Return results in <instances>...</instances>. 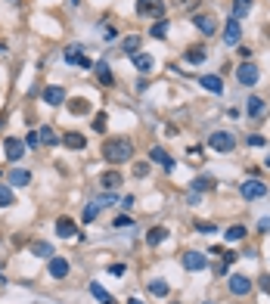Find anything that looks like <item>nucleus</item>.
<instances>
[{"mask_svg":"<svg viewBox=\"0 0 270 304\" xmlns=\"http://www.w3.org/2000/svg\"><path fill=\"white\" fill-rule=\"evenodd\" d=\"M103 158L109 165H124V161L134 158V143L127 137H109L103 143Z\"/></svg>","mask_w":270,"mask_h":304,"instance_id":"nucleus-1","label":"nucleus"},{"mask_svg":"<svg viewBox=\"0 0 270 304\" xmlns=\"http://www.w3.org/2000/svg\"><path fill=\"white\" fill-rule=\"evenodd\" d=\"M180 264H183V270L199 273V270H205V267H208V254L205 252H196V249H186L180 254Z\"/></svg>","mask_w":270,"mask_h":304,"instance_id":"nucleus-2","label":"nucleus"},{"mask_svg":"<svg viewBox=\"0 0 270 304\" xmlns=\"http://www.w3.org/2000/svg\"><path fill=\"white\" fill-rule=\"evenodd\" d=\"M208 146L215 149V152H220V155H227V152L236 149V137H233L230 131H215V134L208 137Z\"/></svg>","mask_w":270,"mask_h":304,"instance_id":"nucleus-3","label":"nucleus"},{"mask_svg":"<svg viewBox=\"0 0 270 304\" xmlns=\"http://www.w3.org/2000/svg\"><path fill=\"white\" fill-rule=\"evenodd\" d=\"M239 193H242L245 202H255V199H264V196H267V183L258 180V177H249V180H242Z\"/></svg>","mask_w":270,"mask_h":304,"instance_id":"nucleus-4","label":"nucleus"},{"mask_svg":"<svg viewBox=\"0 0 270 304\" xmlns=\"http://www.w3.org/2000/svg\"><path fill=\"white\" fill-rule=\"evenodd\" d=\"M137 16H149V19H165V3L162 0H137Z\"/></svg>","mask_w":270,"mask_h":304,"instance_id":"nucleus-5","label":"nucleus"},{"mask_svg":"<svg viewBox=\"0 0 270 304\" xmlns=\"http://www.w3.org/2000/svg\"><path fill=\"white\" fill-rule=\"evenodd\" d=\"M236 81H239L242 87H255L258 81H261V72H258L255 62H242V65L236 68Z\"/></svg>","mask_w":270,"mask_h":304,"instance_id":"nucleus-6","label":"nucleus"},{"mask_svg":"<svg viewBox=\"0 0 270 304\" xmlns=\"http://www.w3.org/2000/svg\"><path fill=\"white\" fill-rule=\"evenodd\" d=\"M227 286H230V292H233V295H249V292L255 289L252 276H245V273H230Z\"/></svg>","mask_w":270,"mask_h":304,"instance_id":"nucleus-7","label":"nucleus"},{"mask_svg":"<svg viewBox=\"0 0 270 304\" xmlns=\"http://www.w3.org/2000/svg\"><path fill=\"white\" fill-rule=\"evenodd\" d=\"M193 25H196L199 31H202L205 38H211V34H217V28H220V25H217V19L211 16V13H196V16H193Z\"/></svg>","mask_w":270,"mask_h":304,"instance_id":"nucleus-8","label":"nucleus"},{"mask_svg":"<svg viewBox=\"0 0 270 304\" xmlns=\"http://www.w3.org/2000/svg\"><path fill=\"white\" fill-rule=\"evenodd\" d=\"M25 140H22V137H6L3 140V152H6V158L9 161H19L22 155H25Z\"/></svg>","mask_w":270,"mask_h":304,"instance_id":"nucleus-9","label":"nucleus"},{"mask_svg":"<svg viewBox=\"0 0 270 304\" xmlns=\"http://www.w3.org/2000/svg\"><path fill=\"white\" fill-rule=\"evenodd\" d=\"M65 100L68 97H65V90L59 84H47L44 87V102H47V106H53V109L56 106H65Z\"/></svg>","mask_w":270,"mask_h":304,"instance_id":"nucleus-10","label":"nucleus"},{"mask_svg":"<svg viewBox=\"0 0 270 304\" xmlns=\"http://www.w3.org/2000/svg\"><path fill=\"white\" fill-rule=\"evenodd\" d=\"M242 38V25H239V19H227V25H224V47H236Z\"/></svg>","mask_w":270,"mask_h":304,"instance_id":"nucleus-11","label":"nucleus"},{"mask_svg":"<svg viewBox=\"0 0 270 304\" xmlns=\"http://www.w3.org/2000/svg\"><path fill=\"white\" fill-rule=\"evenodd\" d=\"M121 183H124V174H121V171H115V168L100 174V186H103V190H109V193H115Z\"/></svg>","mask_w":270,"mask_h":304,"instance_id":"nucleus-12","label":"nucleus"},{"mask_svg":"<svg viewBox=\"0 0 270 304\" xmlns=\"http://www.w3.org/2000/svg\"><path fill=\"white\" fill-rule=\"evenodd\" d=\"M62 59H65L68 65H78V68H93V62H90L87 56H84V50H81V47H68Z\"/></svg>","mask_w":270,"mask_h":304,"instance_id":"nucleus-13","label":"nucleus"},{"mask_svg":"<svg viewBox=\"0 0 270 304\" xmlns=\"http://www.w3.org/2000/svg\"><path fill=\"white\" fill-rule=\"evenodd\" d=\"M47 273H50L53 279H65L68 276V261L59 258V254H53V258L47 261Z\"/></svg>","mask_w":270,"mask_h":304,"instance_id":"nucleus-14","label":"nucleus"},{"mask_svg":"<svg viewBox=\"0 0 270 304\" xmlns=\"http://www.w3.org/2000/svg\"><path fill=\"white\" fill-rule=\"evenodd\" d=\"M93 75H97V81H100L103 87H112L115 84V75H112V68H109V62H106V59L93 62Z\"/></svg>","mask_w":270,"mask_h":304,"instance_id":"nucleus-15","label":"nucleus"},{"mask_svg":"<svg viewBox=\"0 0 270 304\" xmlns=\"http://www.w3.org/2000/svg\"><path fill=\"white\" fill-rule=\"evenodd\" d=\"M149 161H156V165H162V168H165L168 174L174 171V158H171V155H168V152L162 149V146H152V149H149Z\"/></svg>","mask_w":270,"mask_h":304,"instance_id":"nucleus-16","label":"nucleus"},{"mask_svg":"<svg viewBox=\"0 0 270 304\" xmlns=\"http://www.w3.org/2000/svg\"><path fill=\"white\" fill-rule=\"evenodd\" d=\"M56 236H59V239H72V236H78L75 220H72V217H56Z\"/></svg>","mask_w":270,"mask_h":304,"instance_id":"nucleus-17","label":"nucleus"},{"mask_svg":"<svg viewBox=\"0 0 270 304\" xmlns=\"http://www.w3.org/2000/svg\"><path fill=\"white\" fill-rule=\"evenodd\" d=\"M264 112H267V100L249 97V102H245V115H249V118H264Z\"/></svg>","mask_w":270,"mask_h":304,"instance_id":"nucleus-18","label":"nucleus"},{"mask_svg":"<svg viewBox=\"0 0 270 304\" xmlns=\"http://www.w3.org/2000/svg\"><path fill=\"white\" fill-rule=\"evenodd\" d=\"M131 62H134V68H137V72H143V75H149L152 68H156V59H152L149 53H143V50H140V53H134V56H131Z\"/></svg>","mask_w":270,"mask_h":304,"instance_id":"nucleus-19","label":"nucleus"},{"mask_svg":"<svg viewBox=\"0 0 270 304\" xmlns=\"http://www.w3.org/2000/svg\"><path fill=\"white\" fill-rule=\"evenodd\" d=\"M6 183L9 186H28L31 183V171L28 168H13V171L6 174Z\"/></svg>","mask_w":270,"mask_h":304,"instance_id":"nucleus-20","label":"nucleus"},{"mask_svg":"<svg viewBox=\"0 0 270 304\" xmlns=\"http://www.w3.org/2000/svg\"><path fill=\"white\" fill-rule=\"evenodd\" d=\"M205 59H208V50H205V47H190V50L183 53V62H186V65H202Z\"/></svg>","mask_w":270,"mask_h":304,"instance_id":"nucleus-21","label":"nucleus"},{"mask_svg":"<svg viewBox=\"0 0 270 304\" xmlns=\"http://www.w3.org/2000/svg\"><path fill=\"white\" fill-rule=\"evenodd\" d=\"M146 292H149L152 298H168L171 286L165 283V279H149V283H146Z\"/></svg>","mask_w":270,"mask_h":304,"instance_id":"nucleus-22","label":"nucleus"},{"mask_svg":"<svg viewBox=\"0 0 270 304\" xmlns=\"http://www.w3.org/2000/svg\"><path fill=\"white\" fill-rule=\"evenodd\" d=\"M65 109L72 112V115H87L90 112V100L84 97H75V100H65Z\"/></svg>","mask_w":270,"mask_h":304,"instance_id":"nucleus-23","label":"nucleus"},{"mask_svg":"<svg viewBox=\"0 0 270 304\" xmlns=\"http://www.w3.org/2000/svg\"><path fill=\"white\" fill-rule=\"evenodd\" d=\"M199 84H202L205 90H211V93H224V81H220L217 75H199Z\"/></svg>","mask_w":270,"mask_h":304,"instance_id":"nucleus-24","label":"nucleus"},{"mask_svg":"<svg viewBox=\"0 0 270 304\" xmlns=\"http://www.w3.org/2000/svg\"><path fill=\"white\" fill-rule=\"evenodd\" d=\"M140 44H143L140 34H127V38H121V53H127V56L140 53Z\"/></svg>","mask_w":270,"mask_h":304,"instance_id":"nucleus-25","label":"nucleus"},{"mask_svg":"<svg viewBox=\"0 0 270 304\" xmlns=\"http://www.w3.org/2000/svg\"><path fill=\"white\" fill-rule=\"evenodd\" d=\"M168 236H171V230H168V227H152V230L146 233V245H162Z\"/></svg>","mask_w":270,"mask_h":304,"instance_id":"nucleus-26","label":"nucleus"},{"mask_svg":"<svg viewBox=\"0 0 270 304\" xmlns=\"http://www.w3.org/2000/svg\"><path fill=\"white\" fill-rule=\"evenodd\" d=\"M252 9H255V0H233V19H245V16H249L252 13Z\"/></svg>","mask_w":270,"mask_h":304,"instance_id":"nucleus-27","label":"nucleus"},{"mask_svg":"<svg viewBox=\"0 0 270 304\" xmlns=\"http://www.w3.org/2000/svg\"><path fill=\"white\" fill-rule=\"evenodd\" d=\"M245 236H249V227H242V224H233V227L224 230V239L227 242H242Z\"/></svg>","mask_w":270,"mask_h":304,"instance_id":"nucleus-28","label":"nucleus"},{"mask_svg":"<svg viewBox=\"0 0 270 304\" xmlns=\"http://www.w3.org/2000/svg\"><path fill=\"white\" fill-rule=\"evenodd\" d=\"M190 190H193V193H208V190H215V177H211V174H202V177H196V180L190 183Z\"/></svg>","mask_w":270,"mask_h":304,"instance_id":"nucleus-29","label":"nucleus"},{"mask_svg":"<svg viewBox=\"0 0 270 304\" xmlns=\"http://www.w3.org/2000/svg\"><path fill=\"white\" fill-rule=\"evenodd\" d=\"M62 143H65L68 149H84V146H87V140H84V134H78V131H68V134L62 137Z\"/></svg>","mask_w":270,"mask_h":304,"instance_id":"nucleus-30","label":"nucleus"},{"mask_svg":"<svg viewBox=\"0 0 270 304\" xmlns=\"http://www.w3.org/2000/svg\"><path fill=\"white\" fill-rule=\"evenodd\" d=\"M90 295L97 298L100 304H118V301H115V298H112V295H109V292H106L100 283H90Z\"/></svg>","mask_w":270,"mask_h":304,"instance_id":"nucleus-31","label":"nucleus"},{"mask_svg":"<svg viewBox=\"0 0 270 304\" xmlns=\"http://www.w3.org/2000/svg\"><path fill=\"white\" fill-rule=\"evenodd\" d=\"M38 137H41V143H44V146H56V143H59V137H56V131H53L50 124L38 127Z\"/></svg>","mask_w":270,"mask_h":304,"instance_id":"nucleus-32","label":"nucleus"},{"mask_svg":"<svg viewBox=\"0 0 270 304\" xmlns=\"http://www.w3.org/2000/svg\"><path fill=\"white\" fill-rule=\"evenodd\" d=\"M16 202V196H13V186L9 183H0V208H9Z\"/></svg>","mask_w":270,"mask_h":304,"instance_id":"nucleus-33","label":"nucleus"},{"mask_svg":"<svg viewBox=\"0 0 270 304\" xmlns=\"http://www.w3.org/2000/svg\"><path fill=\"white\" fill-rule=\"evenodd\" d=\"M31 252H34V254H38V258H47V261H50V258H53V254H56L50 242H34V245H31Z\"/></svg>","mask_w":270,"mask_h":304,"instance_id":"nucleus-34","label":"nucleus"},{"mask_svg":"<svg viewBox=\"0 0 270 304\" xmlns=\"http://www.w3.org/2000/svg\"><path fill=\"white\" fill-rule=\"evenodd\" d=\"M100 211H103V205H100V202H90V205L84 208V217H81V220H84V224H93V220L100 217Z\"/></svg>","mask_w":270,"mask_h":304,"instance_id":"nucleus-35","label":"nucleus"},{"mask_svg":"<svg viewBox=\"0 0 270 304\" xmlns=\"http://www.w3.org/2000/svg\"><path fill=\"white\" fill-rule=\"evenodd\" d=\"M149 34H152V38H159V41H165V38H168V22H165V19H159L156 25L149 28Z\"/></svg>","mask_w":270,"mask_h":304,"instance_id":"nucleus-36","label":"nucleus"},{"mask_svg":"<svg viewBox=\"0 0 270 304\" xmlns=\"http://www.w3.org/2000/svg\"><path fill=\"white\" fill-rule=\"evenodd\" d=\"M106 124H109V115H106V112H97V115H93V131H97V134H106Z\"/></svg>","mask_w":270,"mask_h":304,"instance_id":"nucleus-37","label":"nucleus"},{"mask_svg":"<svg viewBox=\"0 0 270 304\" xmlns=\"http://www.w3.org/2000/svg\"><path fill=\"white\" fill-rule=\"evenodd\" d=\"M193 230H196V233H205V236H211V233L217 230V224H211V220H196Z\"/></svg>","mask_w":270,"mask_h":304,"instance_id":"nucleus-38","label":"nucleus"},{"mask_svg":"<svg viewBox=\"0 0 270 304\" xmlns=\"http://www.w3.org/2000/svg\"><path fill=\"white\" fill-rule=\"evenodd\" d=\"M97 202H100L103 208H109V205H118V196H115V193H109V190H103Z\"/></svg>","mask_w":270,"mask_h":304,"instance_id":"nucleus-39","label":"nucleus"},{"mask_svg":"<svg viewBox=\"0 0 270 304\" xmlns=\"http://www.w3.org/2000/svg\"><path fill=\"white\" fill-rule=\"evenodd\" d=\"M112 227H115V230H127V227H134V217H131V214H118Z\"/></svg>","mask_w":270,"mask_h":304,"instance_id":"nucleus-40","label":"nucleus"},{"mask_svg":"<svg viewBox=\"0 0 270 304\" xmlns=\"http://www.w3.org/2000/svg\"><path fill=\"white\" fill-rule=\"evenodd\" d=\"M146 174H149V161H137V165H134V177H137V180H143Z\"/></svg>","mask_w":270,"mask_h":304,"instance_id":"nucleus-41","label":"nucleus"},{"mask_svg":"<svg viewBox=\"0 0 270 304\" xmlns=\"http://www.w3.org/2000/svg\"><path fill=\"white\" fill-rule=\"evenodd\" d=\"M25 146H28V149H38V146H41L38 131H28V134H25Z\"/></svg>","mask_w":270,"mask_h":304,"instance_id":"nucleus-42","label":"nucleus"},{"mask_svg":"<svg viewBox=\"0 0 270 304\" xmlns=\"http://www.w3.org/2000/svg\"><path fill=\"white\" fill-rule=\"evenodd\" d=\"M134 202H137V199H134V196H131V193H124V196H121V199H118V205H121V208H124V211H131V208H134Z\"/></svg>","mask_w":270,"mask_h":304,"instance_id":"nucleus-43","label":"nucleus"},{"mask_svg":"<svg viewBox=\"0 0 270 304\" xmlns=\"http://www.w3.org/2000/svg\"><path fill=\"white\" fill-rule=\"evenodd\" d=\"M252 53H255L252 47H239V59H242V62H252Z\"/></svg>","mask_w":270,"mask_h":304,"instance_id":"nucleus-44","label":"nucleus"},{"mask_svg":"<svg viewBox=\"0 0 270 304\" xmlns=\"http://www.w3.org/2000/svg\"><path fill=\"white\" fill-rule=\"evenodd\" d=\"M267 140L261 137V134H249V146H264Z\"/></svg>","mask_w":270,"mask_h":304,"instance_id":"nucleus-45","label":"nucleus"},{"mask_svg":"<svg viewBox=\"0 0 270 304\" xmlns=\"http://www.w3.org/2000/svg\"><path fill=\"white\" fill-rule=\"evenodd\" d=\"M124 270H127L124 264H109V273H112V276H124Z\"/></svg>","mask_w":270,"mask_h":304,"instance_id":"nucleus-46","label":"nucleus"},{"mask_svg":"<svg viewBox=\"0 0 270 304\" xmlns=\"http://www.w3.org/2000/svg\"><path fill=\"white\" fill-rule=\"evenodd\" d=\"M199 202H202V193H193V190H190V196H186V205H199Z\"/></svg>","mask_w":270,"mask_h":304,"instance_id":"nucleus-47","label":"nucleus"},{"mask_svg":"<svg viewBox=\"0 0 270 304\" xmlns=\"http://www.w3.org/2000/svg\"><path fill=\"white\" fill-rule=\"evenodd\" d=\"M215 276H230V273H227V261H220V264H215Z\"/></svg>","mask_w":270,"mask_h":304,"instance_id":"nucleus-48","label":"nucleus"},{"mask_svg":"<svg viewBox=\"0 0 270 304\" xmlns=\"http://www.w3.org/2000/svg\"><path fill=\"white\" fill-rule=\"evenodd\" d=\"M258 233H270V217H261V220H258Z\"/></svg>","mask_w":270,"mask_h":304,"instance_id":"nucleus-49","label":"nucleus"},{"mask_svg":"<svg viewBox=\"0 0 270 304\" xmlns=\"http://www.w3.org/2000/svg\"><path fill=\"white\" fill-rule=\"evenodd\" d=\"M220 258H224L227 264H233V261H236V258H239V254H236V252H227V249H224V252H220Z\"/></svg>","mask_w":270,"mask_h":304,"instance_id":"nucleus-50","label":"nucleus"},{"mask_svg":"<svg viewBox=\"0 0 270 304\" xmlns=\"http://www.w3.org/2000/svg\"><path fill=\"white\" fill-rule=\"evenodd\" d=\"M115 38H118V31H115V28L109 25V28H106V41H115Z\"/></svg>","mask_w":270,"mask_h":304,"instance_id":"nucleus-51","label":"nucleus"},{"mask_svg":"<svg viewBox=\"0 0 270 304\" xmlns=\"http://www.w3.org/2000/svg\"><path fill=\"white\" fill-rule=\"evenodd\" d=\"M261 289H264L267 295H270V276H261Z\"/></svg>","mask_w":270,"mask_h":304,"instance_id":"nucleus-52","label":"nucleus"},{"mask_svg":"<svg viewBox=\"0 0 270 304\" xmlns=\"http://www.w3.org/2000/svg\"><path fill=\"white\" fill-rule=\"evenodd\" d=\"M127 304H146L143 298H127Z\"/></svg>","mask_w":270,"mask_h":304,"instance_id":"nucleus-53","label":"nucleus"},{"mask_svg":"<svg viewBox=\"0 0 270 304\" xmlns=\"http://www.w3.org/2000/svg\"><path fill=\"white\" fill-rule=\"evenodd\" d=\"M0 283H6V276H3V267H0Z\"/></svg>","mask_w":270,"mask_h":304,"instance_id":"nucleus-54","label":"nucleus"},{"mask_svg":"<svg viewBox=\"0 0 270 304\" xmlns=\"http://www.w3.org/2000/svg\"><path fill=\"white\" fill-rule=\"evenodd\" d=\"M6 53V44H0V56H3Z\"/></svg>","mask_w":270,"mask_h":304,"instance_id":"nucleus-55","label":"nucleus"},{"mask_svg":"<svg viewBox=\"0 0 270 304\" xmlns=\"http://www.w3.org/2000/svg\"><path fill=\"white\" fill-rule=\"evenodd\" d=\"M68 3H72V6H78V3H81V0H68Z\"/></svg>","mask_w":270,"mask_h":304,"instance_id":"nucleus-56","label":"nucleus"},{"mask_svg":"<svg viewBox=\"0 0 270 304\" xmlns=\"http://www.w3.org/2000/svg\"><path fill=\"white\" fill-rule=\"evenodd\" d=\"M264 165H267V168H270V155H267V158H264Z\"/></svg>","mask_w":270,"mask_h":304,"instance_id":"nucleus-57","label":"nucleus"},{"mask_svg":"<svg viewBox=\"0 0 270 304\" xmlns=\"http://www.w3.org/2000/svg\"><path fill=\"white\" fill-rule=\"evenodd\" d=\"M168 304H177V301H168Z\"/></svg>","mask_w":270,"mask_h":304,"instance_id":"nucleus-58","label":"nucleus"},{"mask_svg":"<svg viewBox=\"0 0 270 304\" xmlns=\"http://www.w3.org/2000/svg\"><path fill=\"white\" fill-rule=\"evenodd\" d=\"M0 177H3V174H0Z\"/></svg>","mask_w":270,"mask_h":304,"instance_id":"nucleus-59","label":"nucleus"}]
</instances>
